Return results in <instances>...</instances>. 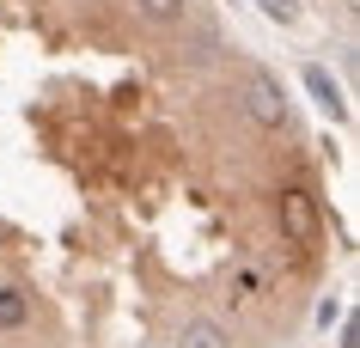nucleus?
<instances>
[{
	"label": "nucleus",
	"instance_id": "6",
	"mask_svg": "<svg viewBox=\"0 0 360 348\" xmlns=\"http://www.w3.org/2000/svg\"><path fill=\"white\" fill-rule=\"evenodd\" d=\"M134 13L153 19V25H177L184 19V0H134Z\"/></svg>",
	"mask_w": 360,
	"mask_h": 348
},
{
	"label": "nucleus",
	"instance_id": "4",
	"mask_svg": "<svg viewBox=\"0 0 360 348\" xmlns=\"http://www.w3.org/2000/svg\"><path fill=\"white\" fill-rule=\"evenodd\" d=\"M305 92L318 98V104H323L330 116H342V92H336V79L323 74V67H305Z\"/></svg>",
	"mask_w": 360,
	"mask_h": 348
},
{
	"label": "nucleus",
	"instance_id": "2",
	"mask_svg": "<svg viewBox=\"0 0 360 348\" xmlns=\"http://www.w3.org/2000/svg\"><path fill=\"white\" fill-rule=\"evenodd\" d=\"M275 208H281V232L287 238H293V245H311V238H318V202H311V190H281V202H275Z\"/></svg>",
	"mask_w": 360,
	"mask_h": 348
},
{
	"label": "nucleus",
	"instance_id": "3",
	"mask_svg": "<svg viewBox=\"0 0 360 348\" xmlns=\"http://www.w3.org/2000/svg\"><path fill=\"white\" fill-rule=\"evenodd\" d=\"M177 348H232L226 324H214V318H190V324L177 330Z\"/></svg>",
	"mask_w": 360,
	"mask_h": 348
},
{
	"label": "nucleus",
	"instance_id": "1",
	"mask_svg": "<svg viewBox=\"0 0 360 348\" xmlns=\"http://www.w3.org/2000/svg\"><path fill=\"white\" fill-rule=\"evenodd\" d=\"M245 110L257 129H287V92H281V79L263 74V67H250L245 74Z\"/></svg>",
	"mask_w": 360,
	"mask_h": 348
},
{
	"label": "nucleus",
	"instance_id": "7",
	"mask_svg": "<svg viewBox=\"0 0 360 348\" xmlns=\"http://www.w3.org/2000/svg\"><path fill=\"white\" fill-rule=\"evenodd\" d=\"M257 6H263V19H275V25H293V19H300L293 0H257Z\"/></svg>",
	"mask_w": 360,
	"mask_h": 348
},
{
	"label": "nucleus",
	"instance_id": "5",
	"mask_svg": "<svg viewBox=\"0 0 360 348\" xmlns=\"http://www.w3.org/2000/svg\"><path fill=\"white\" fill-rule=\"evenodd\" d=\"M25 318H31V299L19 288H0V330H19Z\"/></svg>",
	"mask_w": 360,
	"mask_h": 348
}]
</instances>
